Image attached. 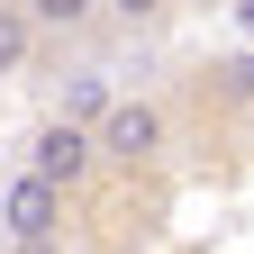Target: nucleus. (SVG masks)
I'll return each instance as SVG.
<instances>
[{"instance_id": "nucleus-1", "label": "nucleus", "mask_w": 254, "mask_h": 254, "mask_svg": "<svg viewBox=\"0 0 254 254\" xmlns=\"http://www.w3.org/2000/svg\"><path fill=\"white\" fill-rule=\"evenodd\" d=\"M91 145H100V164L145 173V164H164V145H173V109L164 100H100L91 109Z\"/></svg>"}, {"instance_id": "nucleus-4", "label": "nucleus", "mask_w": 254, "mask_h": 254, "mask_svg": "<svg viewBox=\"0 0 254 254\" xmlns=\"http://www.w3.org/2000/svg\"><path fill=\"white\" fill-rule=\"evenodd\" d=\"M209 100H227V109H254V55H227V64H209Z\"/></svg>"}, {"instance_id": "nucleus-5", "label": "nucleus", "mask_w": 254, "mask_h": 254, "mask_svg": "<svg viewBox=\"0 0 254 254\" xmlns=\"http://www.w3.org/2000/svg\"><path fill=\"white\" fill-rule=\"evenodd\" d=\"M27 55H37V27H27V9H18V0H0V73H18Z\"/></svg>"}, {"instance_id": "nucleus-7", "label": "nucleus", "mask_w": 254, "mask_h": 254, "mask_svg": "<svg viewBox=\"0 0 254 254\" xmlns=\"http://www.w3.org/2000/svg\"><path fill=\"white\" fill-rule=\"evenodd\" d=\"M109 18H127V27H154V18H173V0H100Z\"/></svg>"}, {"instance_id": "nucleus-9", "label": "nucleus", "mask_w": 254, "mask_h": 254, "mask_svg": "<svg viewBox=\"0 0 254 254\" xmlns=\"http://www.w3.org/2000/svg\"><path fill=\"white\" fill-rule=\"evenodd\" d=\"M18 254H55V245H18Z\"/></svg>"}, {"instance_id": "nucleus-6", "label": "nucleus", "mask_w": 254, "mask_h": 254, "mask_svg": "<svg viewBox=\"0 0 254 254\" xmlns=\"http://www.w3.org/2000/svg\"><path fill=\"white\" fill-rule=\"evenodd\" d=\"M18 9H27V27H91L100 0H18Z\"/></svg>"}, {"instance_id": "nucleus-3", "label": "nucleus", "mask_w": 254, "mask_h": 254, "mask_svg": "<svg viewBox=\"0 0 254 254\" xmlns=\"http://www.w3.org/2000/svg\"><path fill=\"white\" fill-rule=\"evenodd\" d=\"M0 227H9V245H55L64 190H55L46 173H9V182H0Z\"/></svg>"}, {"instance_id": "nucleus-8", "label": "nucleus", "mask_w": 254, "mask_h": 254, "mask_svg": "<svg viewBox=\"0 0 254 254\" xmlns=\"http://www.w3.org/2000/svg\"><path fill=\"white\" fill-rule=\"evenodd\" d=\"M236 18H245V37H254V0H245V9H236Z\"/></svg>"}, {"instance_id": "nucleus-2", "label": "nucleus", "mask_w": 254, "mask_h": 254, "mask_svg": "<svg viewBox=\"0 0 254 254\" xmlns=\"http://www.w3.org/2000/svg\"><path fill=\"white\" fill-rule=\"evenodd\" d=\"M27 173H46L64 200H73V190L100 173V145H91V118H37V136H27Z\"/></svg>"}]
</instances>
